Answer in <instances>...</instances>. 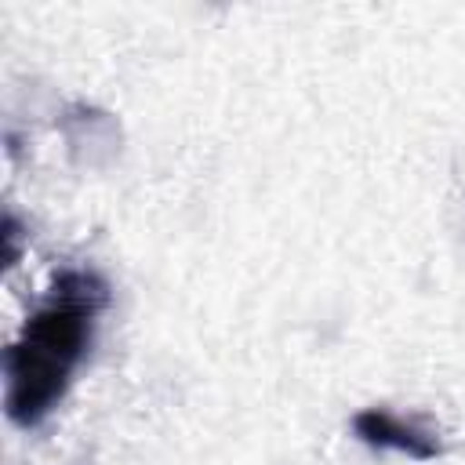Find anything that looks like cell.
Listing matches in <instances>:
<instances>
[{"label":"cell","mask_w":465,"mask_h":465,"mask_svg":"<svg viewBox=\"0 0 465 465\" xmlns=\"http://www.w3.org/2000/svg\"><path fill=\"white\" fill-rule=\"evenodd\" d=\"M352 425H356V432H360L367 443H374V447H392V450H403V454H411V458H436V454H440V443H436L432 432H425V429H418L414 421H403V418H396V414H389V411L371 407V411L356 414Z\"/></svg>","instance_id":"obj_2"},{"label":"cell","mask_w":465,"mask_h":465,"mask_svg":"<svg viewBox=\"0 0 465 465\" xmlns=\"http://www.w3.org/2000/svg\"><path fill=\"white\" fill-rule=\"evenodd\" d=\"M102 305V287L87 272H65L54 298L25 323V338L7 352V411L15 421H40L62 396L73 363L84 356L91 316Z\"/></svg>","instance_id":"obj_1"}]
</instances>
